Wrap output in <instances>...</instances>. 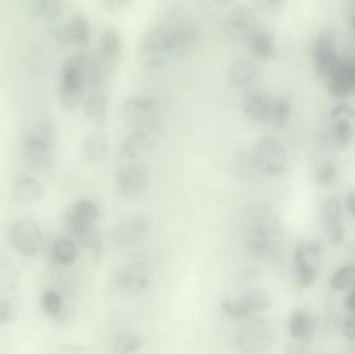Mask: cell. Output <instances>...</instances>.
Returning <instances> with one entry per match:
<instances>
[{
    "instance_id": "1",
    "label": "cell",
    "mask_w": 355,
    "mask_h": 354,
    "mask_svg": "<svg viewBox=\"0 0 355 354\" xmlns=\"http://www.w3.org/2000/svg\"><path fill=\"white\" fill-rule=\"evenodd\" d=\"M198 22L184 12H174L149 27L139 44L144 62L149 67L164 66L173 58L191 51L198 39Z\"/></svg>"
},
{
    "instance_id": "2",
    "label": "cell",
    "mask_w": 355,
    "mask_h": 354,
    "mask_svg": "<svg viewBox=\"0 0 355 354\" xmlns=\"http://www.w3.org/2000/svg\"><path fill=\"white\" fill-rule=\"evenodd\" d=\"M241 231L248 253L257 260H270L279 247V220L267 202H256L244 209Z\"/></svg>"
},
{
    "instance_id": "3",
    "label": "cell",
    "mask_w": 355,
    "mask_h": 354,
    "mask_svg": "<svg viewBox=\"0 0 355 354\" xmlns=\"http://www.w3.org/2000/svg\"><path fill=\"white\" fill-rule=\"evenodd\" d=\"M56 128L49 118H40L31 123L22 139L23 163L33 174H51L55 166Z\"/></svg>"
},
{
    "instance_id": "4",
    "label": "cell",
    "mask_w": 355,
    "mask_h": 354,
    "mask_svg": "<svg viewBox=\"0 0 355 354\" xmlns=\"http://www.w3.org/2000/svg\"><path fill=\"white\" fill-rule=\"evenodd\" d=\"M89 54L76 52L66 58L60 74L58 100L67 112L76 109L87 85V73L89 68Z\"/></svg>"
},
{
    "instance_id": "5",
    "label": "cell",
    "mask_w": 355,
    "mask_h": 354,
    "mask_svg": "<svg viewBox=\"0 0 355 354\" xmlns=\"http://www.w3.org/2000/svg\"><path fill=\"white\" fill-rule=\"evenodd\" d=\"M122 121L126 132L141 131L157 135L160 125V106L153 96H131L123 104Z\"/></svg>"
},
{
    "instance_id": "6",
    "label": "cell",
    "mask_w": 355,
    "mask_h": 354,
    "mask_svg": "<svg viewBox=\"0 0 355 354\" xmlns=\"http://www.w3.org/2000/svg\"><path fill=\"white\" fill-rule=\"evenodd\" d=\"M252 158L259 172L267 176H279L287 168V148L282 139L273 135H264L254 141Z\"/></svg>"
},
{
    "instance_id": "7",
    "label": "cell",
    "mask_w": 355,
    "mask_h": 354,
    "mask_svg": "<svg viewBox=\"0 0 355 354\" xmlns=\"http://www.w3.org/2000/svg\"><path fill=\"white\" fill-rule=\"evenodd\" d=\"M273 337L272 328L266 320L252 318L245 320L238 328L234 336V342L241 353L259 354L270 347Z\"/></svg>"
},
{
    "instance_id": "8",
    "label": "cell",
    "mask_w": 355,
    "mask_h": 354,
    "mask_svg": "<svg viewBox=\"0 0 355 354\" xmlns=\"http://www.w3.org/2000/svg\"><path fill=\"white\" fill-rule=\"evenodd\" d=\"M8 240L12 249L23 257L37 255L44 243V233L39 222L33 218L14 220L8 228Z\"/></svg>"
},
{
    "instance_id": "9",
    "label": "cell",
    "mask_w": 355,
    "mask_h": 354,
    "mask_svg": "<svg viewBox=\"0 0 355 354\" xmlns=\"http://www.w3.org/2000/svg\"><path fill=\"white\" fill-rule=\"evenodd\" d=\"M100 208L91 199H80L67 209L64 216L66 230L83 241L94 232V224L99 218Z\"/></svg>"
},
{
    "instance_id": "10",
    "label": "cell",
    "mask_w": 355,
    "mask_h": 354,
    "mask_svg": "<svg viewBox=\"0 0 355 354\" xmlns=\"http://www.w3.org/2000/svg\"><path fill=\"white\" fill-rule=\"evenodd\" d=\"M270 294L266 289H254L246 293L238 301H221V309L225 315L234 320L250 319V316L259 312L266 311L271 307Z\"/></svg>"
},
{
    "instance_id": "11",
    "label": "cell",
    "mask_w": 355,
    "mask_h": 354,
    "mask_svg": "<svg viewBox=\"0 0 355 354\" xmlns=\"http://www.w3.org/2000/svg\"><path fill=\"white\" fill-rule=\"evenodd\" d=\"M225 33L236 42H248L258 33V19L252 8L244 4L234 6L225 16L223 23Z\"/></svg>"
},
{
    "instance_id": "12",
    "label": "cell",
    "mask_w": 355,
    "mask_h": 354,
    "mask_svg": "<svg viewBox=\"0 0 355 354\" xmlns=\"http://www.w3.org/2000/svg\"><path fill=\"white\" fill-rule=\"evenodd\" d=\"M151 270L143 261H130L123 264L114 272V283L116 288L128 294H137L150 284Z\"/></svg>"
},
{
    "instance_id": "13",
    "label": "cell",
    "mask_w": 355,
    "mask_h": 354,
    "mask_svg": "<svg viewBox=\"0 0 355 354\" xmlns=\"http://www.w3.org/2000/svg\"><path fill=\"white\" fill-rule=\"evenodd\" d=\"M150 172L145 164L128 162L116 174V188L123 197H135L147 188Z\"/></svg>"
},
{
    "instance_id": "14",
    "label": "cell",
    "mask_w": 355,
    "mask_h": 354,
    "mask_svg": "<svg viewBox=\"0 0 355 354\" xmlns=\"http://www.w3.org/2000/svg\"><path fill=\"white\" fill-rule=\"evenodd\" d=\"M319 253L320 245L315 241L302 243L296 247L294 251V265L298 286L306 288L316 280L318 267L314 265L312 260L318 257Z\"/></svg>"
},
{
    "instance_id": "15",
    "label": "cell",
    "mask_w": 355,
    "mask_h": 354,
    "mask_svg": "<svg viewBox=\"0 0 355 354\" xmlns=\"http://www.w3.org/2000/svg\"><path fill=\"white\" fill-rule=\"evenodd\" d=\"M150 230V222L144 216H135L119 222L112 232V242L121 249L139 243Z\"/></svg>"
},
{
    "instance_id": "16",
    "label": "cell",
    "mask_w": 355,
    "mask_h": 354,
    "mask_svg": "<svg viewBox=\"0 0 355 354\" xmlns=\"http://www.w3.org/2000/svg\"><path fill=\"white\" fill-rule=\"evenodd\" d=\"M45 195L43 183L29 175H21L12 185V197L20 205L31 206L39 203Z\"/></svg>"
},
{
    "instance_id": "17",
    "label": "cell",
    "mask_w": 355,
    "mask_h": 354,
    "mask_svg": "<svg viewBox=\"0 0 355 354\" xmlns=\"http://www.w3.org/2000/svg\"><path fill=\"white\" fill-rule=\"evenodd\" d=\"M314 62L317 72L323 77H329L339 64L340 60L338 57L333 35L323 33L317 39L314 48Z\"/></svg>"
},
{
    "instance_id": "18",
    "label": "cell",
    "mask_w": 355,
    "mask_h": 354,
    "mask_svg": "<svg viewBox=\"0 0 355 354\" xmlns=\"http://www.w3.org/2000/svg\"><path fill=\"white\" fill-rule=\"evenodd\" d=\"M275 100L261 91H252L242 97L241 109L250 120L256 122H269Z\"/></svg>"
},
{
    "instance_id": "19",
    "label": "cell",
    "mask_w": 355,
    "mask_h": 354,
    "mask_svg": "<svg viewBox=\"0 0 355 354\" xmlns=\"http://www.w3.org/2000/svg\"><path fill=\"white\" fill-rule=\"evenodd\" d=\"M327 78L334 97L345 98L355 91V68L350 62L340 60Z\"/></svg>"
},
{
    "instance_id": "20",
    "label": "cell",
    "mask_w": 355,
    "mask_h": 354,
    "mask_svg": "<svg viewBox=\"0 0 355 354\" xmlns=\"http://www.w3.org/2000/svg\"><path fill=\"white\" fill-rule=\"evenodd\" d=\"M121 53H122V39L118 31L114 28L104 29L98 41L96 57L106 66L114 69L120 60Z\"/></svg>"
},
{
    "instance_id": "21",
    "label": "cell",
    "mask_w": 355,
    "mask_h": 354,
    "mask_svg": "<svg viewBox=\"0 0 355 354\" xmlns=\"http://www.w3.org/2000/svg\"><path fill=\"white\" fill-rule=\"evenodd\" d=\"M259 69L256 62L248 57H238L229 69V80L236 89H248L258 78Z\"/></svg>"
},
{
    "instance_id": "22",
    "label": "cell",
    "mask_w": 355,
    "mask_h": 354,
    "mask_svg": "<svg viewBox=\"0 0 355 354\" xmlns=\"http://www.w3.org/2000/svg\"><path fill=\"white\" fill-rule=\"evenodd\" d=\"M83 155L94 163H100L107 155V139L104 132L94 130L87 133L83 141Z\"/></svg>"
},
{
    "instance_id": "23",
    "label": "cell",
    "mask_w": 355,
    "mask_h": 354,
    "mask_svg": "<svg viewBox=\"0 0 355 354\" xmlns=\"http://www.w3.org/2000/svg\"><path fill=\"white\" fill-rule=\"evenodd\" d=\"M71 45L83 48L91 41V24L89 19L83 12H75L67 20Z\"/></svg>"
},
{
    "instance_id": "24",
    "label": "cell",
    "mask_w": 355,
    "mask_h": 354,
    "mask_svg": "<svg viewBox=\"0 0 355 354\" xmlns=\"http://www.w3.org/2000/svg\"><path fill=\"white\" fill-rule=\"evenodd\" d=\"M83 108L85 114L92 122L102 124L107 118V97L103 91H92L83 102Z\"/></svg>"
},
{
    "instance_id": "25",
    "label": "cell",
    "mask_w": 355,
    "mask_h": 354,
    "mask_svg": "<svg viewBox=\"0 0 355 354\" xmlns=\"http://www.w3.org/2000/svg\"><path fill=\"white\" fill-rule=\"evenodd\" d=\"M52 259L62 266H71L78 257L76 243L71 238L62 237L56 239L51 247Z\"/></svg>"
},
{
    "instance_id": "26",
    "label": "cell",
    "mask_w": 355,
    "mask_h": 354,
    "mask_svg": "<svg viewBox=\"0 0 355 354\" xmlns=\"http://www.w3.org/2000/svg\"><path fill=\"white\" fill-rule=\"evenodd\" d=\"M64 3L60 0H39L33 3V15L41 21L54 23L64 14Z\"/></svg>"
},
{
    "instance_id": "27",
    "label": "cell",
    "mask_w": 355,
    "mask_h": 354,
    "mask_svg": "<svg viewBox=\"0 0 355 354\" xmlns=\"http://www.w3.org/2000/svg\"><path fill=\"white\" fill-rule=\"evenodd\" d=\"M314 330V320L304 311L297 310L292 313L289 320V333L292 338L302 340L310 337Z\"/></svg>"
},
{
    "instance_id": "28",
    "label": "cell",
    "mask_w": 355,
    "mask_h": 354,
    "mask_svg": "<svg viewBox=\"0 0 355 354\" xmlns=\"http://www.w3.org/2000/svg\"><path fill=\"white\" fill-rule=\"evenodd\" d=\"M248 45L254 55L262 60L272 57L275 53V39L268 31L260 29L248 42Z\"/></svg>"
},
{
    "instance_id": "29",
    "label": "cell",
    "mask_w": 355,
    "mask_h": 354,
    "mask_svg": "<svg viewBox=\"0 0 355 354\" xmlns=\"http://www.w3.org/2000/svg\"><path fill=\"white\" fill-rule=\"evenodd\" d=\"M41 307L48 316L58 318L64 312V301L56 291L46 290L42 293Z\"/></svg>"
},
{
    "instance_id": "30",
    "label": "cell",
    "mask_w": 355,
    "mask_h": 354,
    "mask_svg": "<svg viewBox=\"0 0 355 354\" xmlns=\"http://www.w3.org/2000/svg\"><path fill=\"white\" fill-rule=\"evenodd\" d=\"M355 282V264H346L338 268L331 278V287L336 291L349 288Z\"/></svg>"
},
{
    "instance_id": "31",
    "label": "cell",
    "mask_w": 355,
    "mask_h": 354,
    "mask_svg": "<svg viewBox=\"0 0 355 354\" xmlns=\"http://www.w3.org/2000/svg\"><path fill=\"white\" fill-rule=\"evenodd\" d=\"M291 116V105L286 97H279L273 101L272 112H271V124L277 128L286 126Z\"/></svg>"
},
{
    "instance_id": "32",
    "label": "cell",
    "mask_w": 355,
    "mask_h": 354,
    "mask_svg": "<svg viewBox=\"0 0 355 354\" xmlns=\"http://www.w3.org/2000/svg\"><path fill=\"white\" fill-rule=\"evenodd\" d=\"M141 347V339L133 333H121L114 340V349L120 354H135Z\"/></svg>"
},
{
    "instance_id": "33",
    "label": "cell",
    "mask_w": 355,
    "mask_h": 354,
    "mask_svg": "<svg viewBox=\"0 0 355 354\" xmlns=\"http://www.w3.org/2000/svg\"><path fill=\"white\" fill-rule=\"evenodd\" d=\"M354 139V129L352 123L347 118H341L338 121L334 128V139L338 145L346 147L352 143Z\"/></svg>"
},
{
    "instance_id": "34",
    "label": "cell",
    "mask_w": 355,
    "mask_h": 354,
    "mask_svg": "<svg viewBox=\"0 0 355 354\" xmlns=\"http://www.w3.org/2000/svg\"><path fill=\"white\" fill-rule=\"evenodd\" d=\"M322 216L327 222H340L342 216L341 202L338 197H327L322 203Z\"/></svg>"
},
{
    "instance_id": "35",
    "label": "cell",
    "mask_w": 355,
    "mask_h": 354,
    "mask_svg": "<svg viewBox=\"0 0 355 354\" xmlns=\"http://www.w3.org/2000/svg\"><path fill=\"white\" fill-rule=\"evenodd\" d=\"M325 232H327L329 243L334 247L341 245L344 238H345V229L340 222H327L325 224Z\"/></svg>"
},
{
    "instance_id": "36",
    "label": "cell",
    "mask_w": 355,
    "mask_h": 354,
    "mask_svg": "<svg viewBox=\"0 0 355 354\" xmlns=\"http://www.w3.org/2000/svg\"><path fill=\"white\" fill-rule=\"evenodd\" d=\"M337 177V170L333 163H323L316 172V181L320 185L331 184Z\"/></svg>"
},
{
    "instance_id": "37",
    "label": "cell",
    "mask_w": 355,
    "mask_h": 354,
    "mask_svg": "<svg viewBox=\"0 0 355 354\" xmlns=\"http://www.w3.org/2000/svg\"><path fill=\"white\" fill-rule=\"evenodd\" d=\"M49 33L50 35H51L52 39H53L56 43L64 46L71 45L70 37H69L68 33V26H67V21L66 22L54 24L53 26L50 28Z\"/></svg>"
},
{
    "instance_id": "38",
    "label": "cell",
    "mask_w": 355,
    "mask_h": 354,
    "mask_svg": "<svg viewBox=\"0 0 355 354\" xmlns=\"http://www.w3.org/2000/svg\"><path fill=\"white\" fill-rule=\"evenodd\" d=\"M17 319V309L8 301H0V326L12 324Z\"/></svg>"
},
{
    "instance_id": "39",
    "label": "cell",
    "mask_w": 355,
    "mask_h": 354,
    "mask_svg": "<svg viewBox=\"0 0 355 354\" xmlns=\"http://www.w3.org/2000/svg\"><path fill=\"white\" fill-rule=\"evenodd\" d=\"M16 270L10 260L0 256V278L2 280H15L16 278Z\"/></svg>"
},
{
    "instance_id": "40",
    "label": "cell",
    "mask_w": 355,
    "mask_h": 354,
    "mask_svg": "<svg viewBox=\"0 0 355 354\" xmlns=\"http://www.w3.org/2000/svg\"><path fill=\"white\" fill-rule=\"evenodd\" d=\"M343 334L348 342H355V316L346 318L343 324Z\"/></svg>"
},
{
    "instance_id": "41",
    "label": "cell",
    "mask_w": 355,
    "mask_h": 354,
    "mask_svg": "<svg viewBox=\"0 0 355 354\" xmlns=\"http://www.w3.org/2000/svg\"><path fill=\"white\" fill-rule=\"evenodd\" d=\"M343 114H348V116L355 118V110L352 106L347 105L346 103H340L335 106L331 112V118H336Z\"/></svg>"
},
{
    "instance_id": "42",
    "label": "cell",
    "mask_w": 355,
    "mask_h": 354,
    "mask_svg": "<svg viewBox=\"0 0 355 354\" xmlns=\"http://www.w3.org/2000/svg\"><path fill=\"white\" fill-rule=\"evenodd\" d=\"M129 1L126 0H106L103 2V6L110 10H118L126 6Z\"/></svg>"
},
{
    "instance_id": "43",
    "label": "cell",
    "mask_w": 355,
    "mask_h": 354,
    "mask_svg": "<svg viewBox=\"0 0 355 354\" xmlns=\"http://www.w3.org/2000/svg\"><path fill=\"white\" fill-rule=\"evenodd\" d=\"M344 303H345L346 310L355 316V288L348 293Z\"/></svg>"
},
{
    "instance_id": "44",
    "label": "cell",
    "mask_w": 355,
    "mask_h": 354,
    "mask_svg": "<svg viewBox=\"0 0 355 354\" xmlns=\"http://www.w3.org/2000/svg\"><path fill=\"white\" fill-rule=\"evenodd\" d=\"M346 208L348 212L355 218V193H349L346 199Z\"/></svg>"
},
{
    "instance_id": "45",
    "label": "cell",
    "mask_w": 355,
    "mask_h": 354,
    "mask_svg": "<svg viewBox=\"0 0 355 354\" xmlns=\"http://www.w3.org/2000/svg\"><path fill=\"white\" fill-rule=\"evenodd\" d=\"M352 27H354V29L355 30V12H354V15H352Z\"/></svg>"
}]
</instances>
